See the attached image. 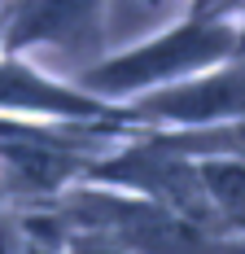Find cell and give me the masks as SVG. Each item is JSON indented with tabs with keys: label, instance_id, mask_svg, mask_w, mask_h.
Returning <instances> with one entry per match:
<instances>
[{
	"label": "cell",
	"instance_id": "6da1fadb",
	"mask_svg": "<svg viewBox=\"0 0 245 254\" xmlns=\"http://www.w3.org/2000/svg\"><path fill=\"white\" fill-rule=\"evenodd\" d=\"M237 22H241L237 4L184 9L171 26L145 35L131 49L105 53L88 70H79L70 83L83 88L88 97H97L101 105L122 110L149 92H162V88L188 83L215 66H228L237 57Z\"/></svg>",
	"mask_w": 245,
	"mask_h": 254
},
{
	"label": "cell",
	"instance_id": "7a4b0ae2",
	"mask_svg": "<svg viewBox=\"0 0 245 254\" xmlns=\"http://www.w3.org/2000/svg\"><path fill=\"white\" fill-rule=\"evenodd\" d=\"M245 119V62L232 57L206 75L122 105V131H215Z\"/></svg>",
	"mask_w": 245,
	"mask_h": 254
},
{
	"label": "cell",
	"instance_id": "3957f363",
	"mask_svg": "<svg viewBox=\"0 0 245 254\" xmlns=\"http://www.w3.org/2000/svg\"><path fill=\"white\" fill-rule=\"evenodd\" d=\"M105 26V4H83V0H40V4H4V57H26L35 53L53 57H79L88 70L101 62V31Z\"/></svg>",
	"mask_w": 245,
	"mask_h": 254
},
{
	"label": "cell",
	"instance_id": "277c9868",
	"mask_svg": "<svg viewBox=\"0 0 245 254\" xmlns=\"http://www.w3.org/2000/svg\"><path fill=\"white\" fill-rule=\"evenodd\" d=\"M0 57H4V4H0Z\"/></svg>",
	"mask_w": 245,
	"mask_h": 254
}]
</instances>
